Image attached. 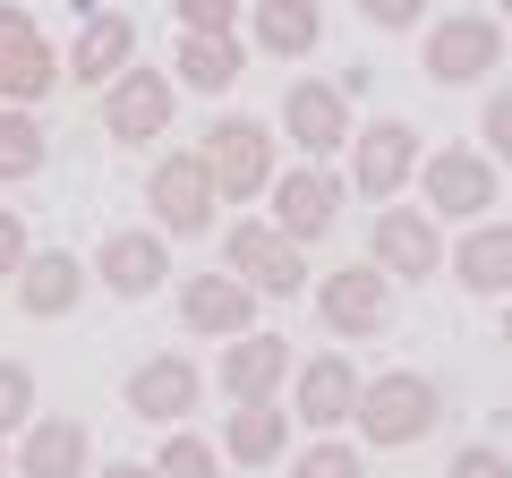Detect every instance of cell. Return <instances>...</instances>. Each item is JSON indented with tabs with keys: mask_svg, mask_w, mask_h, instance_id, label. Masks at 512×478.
<instances>
[{
	"mask_svg": "<svg viewBox=\"0 0 512 478\" xmlns=\"http://www.w3.org/2000/svg\"><path fill=\"white\" fill-rule=\"evenodd\" d=\"M316 35H325V9L316 0H256V43L274 60H308Z\"/></svg>",
	"mask_w": 512,
	"mask_h": 478,
	"instance_id": "d4e9b609",
	"label": "cell"
},
{
	"mask_svg": "<svg viewBox=\"0 0 512 478\" xmlns=\"http://www.w3.org/2000/svg\"><path fill=\"white\" fill-rule=\"evenodd\" d=\"M444 265H453L461 291H478V299L512 291V222H470V239H461Z\"/></svg>",
	"mask_w": 512,
	"mask_h": 478,
	"instance_id": "7402d4cb",
	"label": "cell"
},
{
	"mask_svg": "<svg viewBox=\"0 0 512 478\" xmlns=\"http://www.w3.org/2000/svg\"><path fill=\"white\" fill-rule=\"evenodd\" d=\"M197 154H205V171H214L222 205H248V197H265V188H274V129H265V120H248V111L214 120Z\"/></svg>",
	"mask_w": 512,
	"mask_h": 478,
	"instance_id": "7a4b0ae2",
	"label": "cell"
},
{
	"mask_svg": "<svg viewBox=\"0 0 512 478\" xmlns=\"http://www.w3.org/2000/svg\"><path fill=\"white\" fill-rule=\"evenodd\" d=\"M282 444H291V410H274V402H239L231 419H222V453H231L239 470L282 461Z\"/></svg>",
	"mask_w": 512,
	"mask_h": 478,
	"instance_id": "603a6c76",
	"label": "cell"
},
{
	"mask_svg": "<svg viewBox=\"0 0 512 478\" xmlns=\"http://www.w3.org/2000/svg\"><path fill=\"white\" fill-rule=\"evenodd\" d=\"M239 69H248V52H239L231 35H180V60H171V86L188 94H231Z\"/></svg>",
	"mask_w": 512,
	"mask_h": 478,
	"instance_id": "cb8c5ba5",
	"label": "cell"
},
{
	"mask_svg": "<svg viewBox=\"0 0 512 478\" xmlns=\"http://www.w3.org/2000/svg\"><path fill=\"white\" fill-rule=\"evenodd\" d=\"M35 257L26 248V222H18V205H0V282H18V265Z\"/></svg>",
	"mask_w": 512,
	"mask_h": 478,
	"instance_id": "1f68e13d",
	"label": "cell"
},
{
	"mask_svg": "<svg viewBox=\"0 0 512 478\" xmlns=\"http://www.w3.org/2000/svg\"><path fill=\"white\" fill-rule=\"evenodd\" d=\"M495 9H504V26H512V0H495Z\"/></svg>",
	"mask_w": 512,
	"mask_h": 478,
	"instance_id": "d590c367",
	"label": "cell"
},
{
	"mask_svg": "<svg viewBox=\"0 0 512 478\" xmlns=\"http://www.w3.org/2000/svg\"><path fill=\"white\" fill-rule=\"evenodd\" d=\"M0 478H9V453H0Z\"/></svg>",
	"mask_w": 512,
	"mask_h": 478,
	"instance_id": "74e56055",
	"label": "cell"
},
{
	"mask_svg": "<svg viewBox=\"0 0 512 478\" xmlns=\"http://www.w3.org/2000/svg\"><path fill=\"white\" fill-rule=\"evenodd\" d=\"M376 274H393V282L444 274V231L427 205H384L376 214Z\"/></svg>",
	"mask_w": 512,
	"mask_h": 478,
	"instance_id": "7c38bea8",
	"label": "cell"
},
{
	"mask_svg": "<svg viewBox=\"0 0 512 478\" xmlns=\"http://www.w3.org/2000/svg\"><path fill=\"white\" fill-rule=\"evenodd\" d=\"M316 316H325V333H342V342H367V333L393 316V274H376V265L325 274L316 282Z\"/></svg>",
	"mask_w": 512,
	"mask_h": 478,
	"instance_id": "8fae6325",
	"label": "cell"
},
{
	"mask_svg": "<svg viewBox=\"0 0 512 478\" xmlns=\"http://www.w3.org/2000/svg\"><path fill=\"white\" fill-rule=\"evenodd\" d=\"M52 86H60V60H52V43H43V26L0 0V103L35 111Z\"/></svg>",
	"mask_w": 512,
	"mask_h": 478,
	"instance_id": "ba28073f",
	"label": "cell"
},
{
	"mask_svg": "<svg viewBox=\"0 0 512 478\" xmlns=\"http://www.w3.org/2000/svg\"><path fill=\"white\" fill-rule=\"evenodd\" d=\"M171 9H180L188 35H231V18L248 9V0H171Z\"/></svg>",
	"mask_w": 512,
	"mask_h": 478,
	"instance_id": "4dcf8cb0",
	"label": "cell"
},
{
	"mask_svg": "<svg viewBox=\"0 0 512 478\" xmlns=\"http://www.w3.org/2000/svg\"><path fill=\"white\" fill-rule=\"evenodd\" d=\"M487 69H504V18H436L427 26V77L436 86H478Z\"/></svg>",
	"mask_w": 512,
	"mask_h": 478,
	"instance_id": "8992f818",
	"label": "cell"
},
{
	"mask_svg": "<svg viewBox=\"0 0 512 478\" xmlns=\"http://www.w3.org/2000/svg\"><path fill=\"white\" fill-rule=\"evenodd\" d=\"M419 180H427V214H444V222H487V205H495V163L478 146L427 154Z\"/></svg>",
	"mask_w": 512,
	"mask_h": 478,
	"instance_id": "9c48e42d",
	"label": "cell"
},
{
	"mask_svg": "<svg viewBox=\"0 0 512 478\" xmlns=\"http://www.w3.org/2000/svg\"><path fill=\"white\" fill-rule=\"evenodd\" d=\"M197 393H205V376L188 368L180 350L146 359V368H128V410H137V419H163V427H180L188 410H197Z\"/></svg>",
	"mask_w": 512,
	"mask_h": 478,
	"instance_id": "ac0fdd59",
	"label": "cell"
},
{
	"mask_svg": "<svg viewBox=\"0 0 512 478\" xmlns=\"http://www.w3.org/2000/svg\"><path fill=\"white\" fill-rule=\"evenodd\" d=\"M94 478H154V461H103Z\"/></svg>",
	"mask_w": 512,
	"mask_h": 478,
	"instance_id": "e575fe53",
	"label": "cell"
},
{
	"mask_svg": "<svg viewBox=\"0 0 512 478\" xmlns=\"http://www.w3.org/2000/svg\"><path fill=\"white\" fill-rule=\"evenodd\" d=\"M350 419H359L367 444H384V453H393V444H419L427 427L444 419V393H436V376L393 368V376H367V385H359V410H350Z\"/></svg>",
	"mask_w": 512,
	"mask_h": 478,
	"instance_id": "6da1fadb",
	"label": "cell"
},
{
	"mask_svg": "<svg viewBox=\"0 0 512 478\" xmlns=\"http://www.w3.org/2000/svg\"><path fill=\"white\" fill-rule=\"evenodd\" d=\"M180 325L205 333V342H231V333L256 325V291L239 274H188L180 282Z\"/></svg>",
	"mask_w": 512,
	"mask_h": 478,
	"instance_id": "2e32d148",
	"label": "cell"
},
{
	"mask_svg": "<svg viewBox=\"0 0 512 478\" xmlns=\"http://www.w3.org/2000/svg\"><path fill=\"white\" fill-rule=\"evenodd\" d=\"M291 385V342H282V333H231V342H222V393H231V402H274V393Z\"/></svg>",
	"mask_w": 512,
	"mask_h": 478,
	"instance_id": "9a60e30c",
	"label": "cell"
},
{
	"mask_svg": "<svg viewBox=\"0 0 512 478\" xmlns=\"http://www.w3.org/2000/svg\"><path fill=\"white\" fill-rule=\"evenodd\" d=\"M77 299H86V265H77L69 248H35V257L18 265V308H26V316L52 325V316H69Z\"/></svg>",
	"mask_w": 512,
	"mask_h": 478,
	"instance_id": "ffe728a7",
	"label": "cell"
},
{
	"mask_svg": "<svg viewBox=\"0 0 512 478\" xmlns=\"http://www.w3.org/2000/svg\"><path fill=\"white\" fill-rule=\"evenodd\" d=\"M171 103H180L171 69H137V60H128V69L103 86V129L120 137V146H154V137L171 129Z\"/></svg>",
	"mask_w": 512,
	"mask_h": 478,
	"instance_id": "277c9868",
	"label": "cell"
},
{
	"mask_svg": "<svg viewBox=\"0 0 512 478\" xmlns=\"http://www.w3.org/2000/svg\"><path fill=\"white\" fill-rule=\"evenodd\" d=\"M359 18H367V26H393V35H402V26H419V18H427V0H359Z\"/></svg>",
	"mask_w": 512,
	"mask_h": 478,
	"instance_id": "836d02e7",
	"label": "cell"
},
{
	"mask_svg": "<svg viewBox=\"0 0 512 478\" xmlns=\"http://www.w3.org/2000/svg\"><path fill=\"white\" fill-rule=\"evenodd\" d=\"M146 205H154V231H171V239L214 231L222 188H214V171H205V154H163L154 180H146Z\"/></svg>",
	"mask_w": 512,
	"mask_h": 478,
	"instance_id": "3957f363",
	"label": "cell"
},
{
	"mask_svg": "<svg viewBox=\"0 0 512 478\" xmlns=\"http://www.w3.org/2000/svg\"><path fill=\"white\" fill-rule=\"evenodd\" d=\"M86 453H94L86 419H35L18 444V478H86Z\"/></svg>",
	"mask_w": 512,
	"mask_h": 478,
	"instance_id": "44dd1931",
	"label": "cell"
},
{
	"mask_svg": "<svg viewBox=\"0 0 512 478\" xmlns=\"http://www.w3.org/2000/svg\"><path fill=\"white\" fill-rule=\"evenodd\" d=\"M282 129H291L299 154H342L350 146V94L325 86V77H291V94H282Z\"/></svg>",
	"mask_w": 512,
	"mask_h": 478,
	"instance_id": "4fadbf2b",
	"label": "cell"
},
{
	"mask_svg": "<svg viewBox=\"0 0 512 478\" xmlns=\"http://www.w3.org/2000/svg\"><path fill=\"white\" fill-rule=\"evenodd\" d=\"M265 197H274V231L282 239H299V248H308V239H325L333 222H342V180H333V171H316V163H299V171H274V188H265Z\"/></svg>",
	"mask_w": 512,
	"mask_h": 478,
	"instance_id": "30bf717a",
	"label": "cell"
},
{
	"mask_svg": "<svg viewBox=\"0 0 512 478\" xmlns=\"http://www.w3.org/2000/svg\"><path fill=\"white\" fill-rule=\"evenodd\" d=\"M478 137H487V163L512 171V86L487 94V111H478Z\"/></svg>",
	"mask_w": 512,
	"mask_h": 478,
	"instance_id": "f1b7e54d",
	"label": "cell"
},
{
	"mask_svg": "<svg viewBox=\"0 0 512 478\" xmlns=\"http://www.w3.org/2000/svg\"><path fill=\"white\" fill-rule=\"evenodd\" d=\"M444 478H512V461L495 453V444H461V453H453V470H444Z\"/></svg>",
	"mask_w": 512,
	"mask_h": 478,
	"instance_id": "d6a6232c",
	"label": "cell"
},
{
	"mask_svg": "<svg viewBox=\"0 0 512 478\" xmlns=\"http://www.w3.org/2000/svg\"><path fill=\"white\" fill-rule=\"evenodd\" d=\"M137 60V26L120 18V9H94L86 26H77V43H69V69L60 77H77V86H111V77Z\"/></svg>",
	"mask_w": 512,
	"mask_h": 478,
	"instance_id": "d6986e66",
	"label": "cell"
},
{
	"mask_svg": "<svg viewBox=\"0 0 512 478\" xmlns=\"http://www.w3.org/2000/svg\"><path fill=\"white\" fill-rule=\"evenodd\" d=\"M504 342H512V308H504Z\"/></svg>",
	"mask_w": 512,
	"mask_h": 478,
	"instance_id": "8d00e7d4",
	"label": "cell"
},
{
	"mask_svg": "<svg viewBox=\"0 0 512 478\" xmlns=\"http://www.w3.org/2000/svg\"><path fill=\"white\" fill-rule=\"evenodd\" d=\"M291 478H367V470H359V444H333L325 436V444H308V453L291 461Z\"/></svg>",
	"mask_w": 512,
	"mask_h": 478,
	"instance_id": "83f0119b",
	"label": "cell"
},
{
	"mask_svg": "<svg viewBox=\"0 0 512 478\" xmlns=\"http://www.w3.org/2000/svg\"><path fill=\"white\" fill-rule=\"evenodd\" d=\"M222 461H214V444L205 436H171L163 453H154V478H214Z\"/></svg>",
	"mask_w": 512,
	"mask_h": 478,
	"instance_id": "4316f807",
	"label": "cell"
},
{
	"mask_svg": "<svg viewBox=\"0 0 512 478\" xmlns=\"http://www.w3.org/2000/svg\"><path fill=\"white\" fill-rule=\"evenodd\" d=\"M222 274H239L256 299H291L308 282V265H299V239H282L274 222H239L222 239Z\"/></svg>",
	"mask_w": 512,
	"mask_h": 478,
	"instance_id": "52a82bcc",
	"label": "cell"
},
{
	"mask_svg": "<svg viewBox=\"0 0 512 478\" xmlns=\"http://www.w3.org/2000/svg\"><path fill=\"white\" fill-rule=\"evenodd\" d=\"M52 163V137H43L35 111L0 103V180H35V171Z\"/></svg>",
	"mask_w": 512,
	"mask_h": 478,
	"instance_id": "484cf974",
	"label": "cell"
},
{
	"mask_svg": "<svg viewBox=\"0 0 512 478\" xmlns=\"http://www.w3.org/2000/svg\"><path fill=\"white\" fill-rule=\"evenodd\" d=\"M26 410H35V368L0 359V436H9V427H26Z\"/></svg>",
	"mask_w": 512,
	"mask_h": 478,
	"instance_id": "f546056e",
	"label": "cell"
},
{
	"mask_svg": "<svg viewBox=\"0 0 512 478\" xmlns=\"http://www.w3.org/2000/svg\"><path fill=\"white\" fill-rule=\"evenodd\" d=\"M410 171H419V129L410 120H367V129H350V180H359L367 205H393L410 188Z\"/></svg>",
	"mask_w": 512,
	"mask_h": 478,
	"instance_id": "5b68a950",
	"label": "cell"
},
{
	"mask_svg": "<svg viewBox=\"0 0 512 478\" xmlns=\"http://www.w3.org/2000/svg\"><path fill=\"white\" fill-rule=\"evenodd\" d=\"M350 410H359V368H350L342 350H316L308 368H299V385H291V419L316 427V436H333Z\"/></svg>",
	"mask_w": 512,
	"mask_h": 478,
	"instance_id": "5bb4252c",
	"label": "cell"
},
{
	"mask_svg": "<svg viewBox=\"0 0 512 478\" xmlns=\"http://www.w3.org/2000/svg\"><path fill=\"white\" fill-rule=\"evenodd\" d=\"M163 274H171L163 231H111V239H103V257H94V282H103L111 299H146Z\"/></svg>",
	"mask_w": 512,
	"mask_h": 478,
	"instance_id": "e0dca14e",
	"label": "cell"
}]
</instances>
